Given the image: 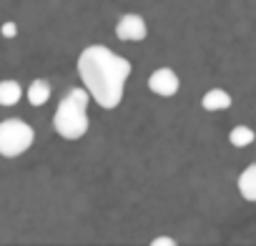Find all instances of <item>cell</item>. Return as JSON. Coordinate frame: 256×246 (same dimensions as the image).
Segmentation results:
<instances>
[{
	"label": "cell",
	"instance_id": "obj_10",
	"mask_svg": "<svg viewBox=\"0 0 256 246\" xmlns=\"http://www.w3.org/2000/svg\"><path fill=\"white\" fill-rule=\"evenodd\" d=\"M256 141V134L248 128V126H236V128H231V134H228V144L234 146V148H246V146H251Z\"/></svg>",
	"mask_w": 256,
	"mask_h": 246
},
{
	"label": "cell",
	"instance_id": "obj_12",
	"mask_svg": "<svg viewBox=\"0 0 256 246\" xmlns=\"http://www.w3.org/2000/svg\"><path fill=\"white\" fill-rule=\"evenodd\" d=\"M3 36H6V38H16V36H18V28H16V23H10V20H8V23L3 26Z\"/></svg>",
	"mask_w": 256,
	"mask_h": 246
},
{
	"label": "cell",
	"instance_id": "obj_9",
	"mask_svg": "<svg viewBox=\"0 0 256 246\" xmlns=\"http://www.w3.org/2000/svg\"><path fill=\"white\" fill-rule=\"evenodd\" d=\"M23 90L18 80H0V106H16Z\"/></svg>",
	"mask_w": 256,
	"mask_h": 246
},
{
	"label": "cell",
	"instance_id": "obj_7",
	"mask_svg": "<svg viewBox=\"0 0 256 246\" xmlns=\"http://www.w3.org/2000/svg\"><path fill=\"white\" fill-rule=\"evenodd\" d=\"M26 98H28V103H30V106H46V103H48V98H50V83H48V80H43V78H36V80L28 86Z\"/></svg>",
	"mask_w": 256,
	"mask_h": 246
},
{
	"label": "cell",
	"instance_id": "obj_5",
	"mask_svg": "<svg viewBox=\"0 0 256 246\" xmlns=\"http://www.w3.org/2000/svg\"><path fill=\"white\" fill-rule=\"evenodd\" d=\"M178 86H181V83H178V76H176L174 68H158V70H154L151 78H148L151 93H156V96H161V98L176 96V93H178Z\"/></svg>",
	"mask_w": 256,
	"mask_h": 246
},
{
	"label": "cell",
	"instance_id": "obj_1",
	"mask_svg": "<svg viewBox=\"0 0 256 246\" xmlns=\"http://www.w3.org/2000/svg\"><path fill=\"white\" fill-rule=\"evenodd\" d=\"M76 66L83 88L100 108L113 110L120 106L126 93V80L131 78V60L116 56L106 46H88L80 50Z\"/></svg>",
	"mask_w": 256,
	"mask_h": 246
},
{
	"label": "cell",
	"instance_id": "obj_4",
	"mask_svg": "<svg viewBox=\"0 0 256 246\" xmlns=\"http://www.w3.org/2000/svg\"><path fill=\"white\" fill-rule=\"evenodd\" d=\"M146 36H148V26H146V20L141 16L126 13V16L118 18L116 38H120V40H146Z\"/></svg>",
	"mask_w": 256,
	"mask_h": 246
},
{
	"label": "cell",
	"instance_id": "obj_2",
	"mask_svg": "<svg viewBox=\"0 0 256 246\" xmlns=\"http://www.w3.org/2000/svg\"><path fill=\"white\" fill-rule=\"evenodd\" d=\"M88 100H90V93L86 88H73L56 108V116H53V128L60 138L66 141H78L88 134Z\"/></svg>",
	"mask_w": 256,
	"mask_h": 246
},
{
	"label": "cell",
	"instance_id": "obj_3",
	"mask_svg": "<svg viewBox=\"0 0 256 246\" xmlns=\"http://www.w3.org/2000/svg\"><path fill=\"white\" fill-rule=\"evenodd\" d=\"M36 141L33 128L20 118H6L0 120V156L3 158H18L23 156Z\"/></svg>",
	"mask_w": 256,
	"mask_h": 246
},
{
	"label": "cell",
	"instance_id": "obj_6",
	"mask_svg": "<svg viewBox=\"0 0 256 246\" xmlns=\"http://www.w3.org/2000/svg\"><path fill=\"white\" fill-rule=\"evenodd\" d=\"M201 106H204V110H226L231 106V96L224 88H211L204 93Z\"/></svg>",
	"mask_w": 256,
	"mask_h": 246
},
{
	"label": "cell",
	"instance_id": "obj_11",
	"mask_svg": "<svg viewBox=\"0 0 256 246\" xmlns=\"http://www.w3.org/2000/svg\"><path fill=\"white\" fill-rule=\"evenodd\" d=\"M151 246H176V238H171V236H156L151 241Z\"/></svg>",
	"mask_w": 256,
	"mask_h": 246
},
{
	"label": "cell",
	"instance_id": "obj_8",
	"mask_svg": "<svg viewBox=\"0 0 256 246\" xmlns=\"http://www.w3.org/2000/svg\"><path fill=\"white\" fill-rule=\"evenodd\" d=\"M238 194L246 201H256V164L246 166L238 176Z\"/></svg>",
	"mask_w": 256,
	"mask_h": 246
}]
</instances>
